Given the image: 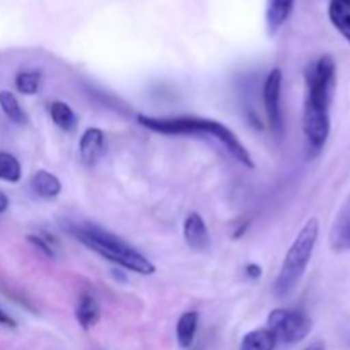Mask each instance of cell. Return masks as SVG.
<instances>
[{"instance_id":"5bb4252c","label":"cell","mask_w":350,"mask_h":350,"mask_svg":"<svg viewBox=\"0 0 350 350\" xmlns=\"http://www.w3.org/2000/svg\"><path fill=\"white\" fill-rule=\"evenodd\" d=\"M200 314L198 311H185L176 323V340L181 349H188L195 340L197 335Z\"/></svg>"},{"instance_id":"ffe728a7","label":"cell","mask_w":350,"mask_h":350,"mask_svg":"<svg viewBox=\"0 0 350 350\" xmlns=\"http://www.w3.org/2000/svg\"><path fill=\"white\" fill-rule=\"evenodd\" d=\"M27 241L33 243V246L40 248L41 252H43L46 256H50V258H55V248H53V245L48 241V239L41 238V236H27Z\"/></svg>"},{"instance_id":"7402d4cb","label":"cell","mask_w":350,"mask_h":350,"mask_svg":"<svg viewBox=\"0 0 350 350\" xmlns=\"http://www.w3.org/2000/svg\"><path fill=\"white\" fill-rule=\"evenodd\" d=\"M0 325H2V327H7V328H16L17 327L16 320H14L12 317H9V314H7L5 311L2 310V308H0Z\"/></svg>"},{"instance_id":"52a82bcc","label":"cell","mask_w":350,"mask_h":350,"mask_svg":"<svg viewBox=\"0 0 350 350\" xmlns=\"http://www.w3.org/2000/svg\"><path fill=\"white\" fill-rule=\"evenodd\" d=\"M183 238L188 248L193 252H207L211 248V232L207 222L198 212H190L183 222Z\"/></svg>"},{"instance_id":"ba28073f","label":"cell","mask_w":350,"mask_h":350,"mask_svg":"<svg viewBox=\"0 0 350 350\" xmlns=\"http://www.w3.org/2000/svg\"><path fill=\"white\" fill-rule=\"evenodd\" d=\"M79 154L85 166H94L106 154V135L98 126H89L79 140Z\"/></svg>"},{"instance_id":"cb8c5ba5","label":"cell","mask_w":350,"mask_h":350,"mask_svg":"<svg viewBox=\"0 0 350 350\" xmlns=\"http://www.w3.org/2000/svg\"><path fill=\"white\" fill-rule=\"evenodd\" d=\"M304 350H325V344H323V342H314V344L308 345V347Z\"/></svg>"},{"instance_id":"3957f363","label":"cell","mask_w":350,"mask_h":350,"mask_svg":"<svg viewBox=\"0 0 350 350\" xmlns=\"http://www.w3.org/2000/svg\"><path fill=\"white\" fill-rule=\"evenodd\" d=\"M68 232L82 243L85 248L92 250L108 262L122 267V269L135 272L139 275H152L156 273V265L146 255L130 246L113 232L98 228L94 224H70Z\"/></svg>"},{"instance_id":"603a6c76","label":"cell","mask_w":350,"mask_h":350,"mask_svg":"<svg viewBox=\"0 0 350 350\" xmlns=\"http://www.w3.org/2000/svg\"><path fill=\"white\" fill-rule=\"evenodd\" d=\"M7 208H9V198H7L5 193H2V191H0V214H3Z\"/></svg>"},{"instance_id":"7c38bea8","label":"cell","mask_w":350,"mask_h":350,"mask_svg":"<svg viewBox=\"0 0 350 350\" xmlns=\"http://www.w3.org/2000/svg\"><path fill=\"white\" fill-rule=\"evenodd\" d=\"M99 318H101V310L99 304L91 294H82L79 299L77 308H75V320L81 325L82 330H91L98 325Z\"/></svg>"},{"instance_id":"6da1fadb","label":"cell","mask_w":350,"mask_h":350,"mask_svg":"<svg viewBox=\"0 0 350 350\" xmlns=\"http://www.w3.org/2000/svg\"><path fill=\"white\" fill-rule=\"evenodd\" d=\"M337 84V65L332 55H323L306 68L303 130L308 146L320 152L330 135V106Z\"/></svg>"},{"instance_id":"44dd1931","label":"cell","mask_w":350,"mask_h":350,"mask_svg":"<svg viewBox=\"0 0 350 350\" xmlns=\"http://www.w3.org/2000/svg\"><path fill=\"white\" fill-rule=\"evenodd\" d=\"M245 275L248 277L250 280H258L260 277L263 275V269L258 263H248V265L245 267Z\"/></svg>"},{"instance_id":"e0dca14e","label":"cell","mask_w":350,"mask_h":350,"mask_svg":"<svg viewBox=\"0 0 350 350\" xmlns=\"http://www.w3.org/2000/svg\"><path fill=\"white\" fill-rule=\"evenodd\" d=\"M0 108L10 122L17 123V125H24L27 122L26 111L21 108V103L10 91H0Z\"/></svg>"},{"instance_id":"2e32d148","label":"cell","mask_w":350,"mask_h":350,"mask_svg":"<svg viewBox=\"0 0 350 350\" xmlns=\"http://www.w3.org/2000/svg\"><path fill=\"white\" fill-rule=\"evenodd\" d=\"M50 116L53 120L55 125L58 129H62L64 132H70L74 130V126L77 125V116H75L74 109L64 101H53L50 103Z\"/></svg>"},{"instance_id":"d6986e66","label":"cell","mask_w":350,"mask_h":350,"mask_svg":"<svg viewBox=\"0 0 350 350\" xmlns=\"http://www.w3.org/2000/svg\"><path fill=\"white\" fill-rule=\"evenodd\" d=\"M41 74L38 70H23L16 75V88L21 94L33 96L40 91Z\"/></svg>"},{"instance_id":"5b68a950","label":"cell","mask_w":350,"mask_h":350,"mask_svg":"<svg viewBox=\"0 0 350 350\" xmlns=\"http://www.w3.org/2000/svg\"><path fill=\"white\" fill-rule=\"evenodd\" d=\"M267 328L275 335L277 342L297 344L310 335L313 321L304 311L299 310H273L267 320Z\"/></svg>"},{"instance_id":"ac0fdd59","label":"cell","mask_w":350,"mask_h":350,"mask_svg":"<svg viewBox=\"0 0 350 350\" xmlns=\"http://www.w3.org/2000/svg\"><path fill=\"white\" fill-rule=\"evenodd\" d=\"M23 176L21 163L9 152H0V180L7 183H17Z\"/></svg>"},{"instance_id":"4fadbf2b","label":"cell","mask_w":350,"mask_h":350,"mask_svg":"<svg viewBox=\"0 0 350 350\" xmlns=\"http://www.w3.org/2000/svg\"><path fill=\"white\" fill-rule=\"evenodd\" d=\"M328 17L335 29L350 43V0H330Z\"/></svg>"},{"instance_id":"30bf717a","label":"cell","mask_w":350,"mask_h":350,"mask_svg":"<svg viewBox=\"0 0 350 350\" xmlns=\"http://www.w3.org/2000/svg\"><path fill=\"white\" fill-rule=\"evenodd\" d=\"M29 187L36 197L44 198V200H51V198L60 195L62 181L58 180L53 173H50V171L38 170L36 173L31 176Z\"/></svg>"},{"instance_id":"9c48e42d","label":"cell","mask_w":350,"mask_h":350,"mask_svg":"<svg viewBox=\"0 0 350 350\" xmlns=\"http://www.w3.org/2000/svg\"><path fill=\"white\" fill-rule=\"evenodd\" d=\"M328 243L335 253L350 252V195L335 215Z\"/></svg>"},{"instance_id":"277c9868","label":"cell","mask_w":350,"mask_h":350,"mask_svg":"<svg viewBox=\"0 0 350 350\" xmlns=\"http://www.w3.org/2000/svg\"><path fill=\"white\" fill-rule=\"evenodd\" d=\"M318 236H320V222L318 219L311 217L306 224L297 232L296 239L291 248L287 250L280 272L275 280V294L279 297H286L299 286L301 279L306 273L308 265L311 262L314 248H317Z\"/></svg>"},{"instance_id":"9a60e30c","label":"cell","mask_w":350,"mask_h":350,"mask_svg":"<svg viewBox=\"0 0 350 350\" xmlns=\"http://www.w3.org/2000/svg\"><path fill=\"white\" fill-rule=\"evenodd\" d=\"M277 338L269 328L252 330L243 337L239 350H275Z\"/></svg>"},{"instance_id":"7a4b0ae2","label":"cell","mask_w":350,"mask_h":350,"mask_svg":"<svg viewBox=\"0 0 350 350\" xmlns=\"http://www.w3.org/2000/svg\"><path fill=\"white\" fill-rule=\"evenodd\" d=\"M137 122L144 129L150 132L161 133V135H205L217 140L238 163L246 167H255L252 154L245 147V144L238 139L231 129L217 120L200 118V116H149L137 115Z\"/></svg>"},{"instance_id":"8fae6325","label":"cell","mask_w":350,"mask_h":350,"mask_svg":"<svg viewBox=\"0 0 350 350\" xmlns=\"http://www.w3.org/2000/svg\"><path fill=\"white\" fill-rule=\"evenodd\" d=\"M294 3L296 0H267L265 19L270 34H275L286 24V21L293 14Z\"/></svg>"},{"instance_id":"8992f818","label":"cell","mask_w":350,"mask_h":350,"mask_svg":"<svg viewBox=\"0 0 350 350\" xmlns=\"http://www.w3.org/2000/svg\"><path fill=\"white\" fill-rule=\"evenodd\" d=\"M280 94H282V70L272 68L270 74L267 75L265 84H263V103H265L269 126L275 137H280L284 132Z\"/></svg>"}]
</instances>
